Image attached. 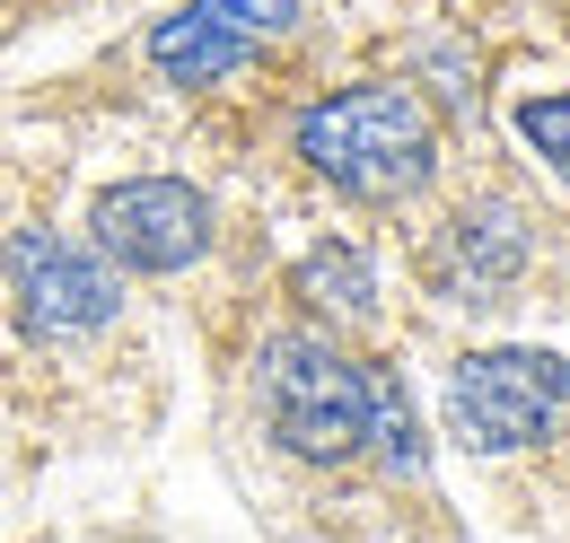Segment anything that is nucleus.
I'll list each match as a JSON object with an SVG mask.
<instances>
[{"label":"nucleus","mask_w":570,"mask_h":543,"mask_svg":"<svg viewBox=\"0 0 570 543\" xmlns=\"http://www.w3.org/2000/svg\"><path fill=\"white\" fill-rule=\"evenodd\" d=\"M289 158L360 210H404L422 203L448 167V140L430 115L422 79H352L316 106H298L289 124Z\"/></svg>","instance_id":"1"},{"label":"nucleus","mask_w":570,"mask_h":543,"mask_svg":"<svg viewBox=\"0 0 570 543\" xmlns=\"http://www.w3.org/2000/svg\"><path fill=\"white\" fill-rule=\"evenodd\" d=\"M246 395H255L264 438L298 465L334 474L368 447V368L343 351V334H316V325L264 334L246 359Z\"/></svg>","instance_id":"2"},{"label":"nucleus","mask_w":570,"mask_h":543,"mask_svg":"<svg viewBox=\"0 0 570 543\" xmlns=\"http://www.w3.org/2000/svg\"><path fill=\"white\" fill-rule=\"evenodd\" d=\"M439 421L474 465H518L544 456L570 430V359L535 351V342H492V351H456L448 386H439Z\"/></svg>","instance_id":"3"},{"label":"nucleus","mask_w":570,"mask_h":543,"mask_svg":"<svg viewBox=\"0 0 570 543\" xmlns=\"http://www.w3.org/2000/svg\"><path fill=\"white\" fill-rule=\"evenodd\" d=\"M544 264V219L518 203L509 185H483V194H456L422 228L413 246V272L439 307H465V316H492V307H518L527 280Z\"/></svg>","instance_id":"4"},{"label":"nucleus","mask_w":570,"mask_h":543,"mask_svg":"<svg viewBox=\"0 0 570 543\" xmlns=\"http://www.w3.org/2000/svg\"><path fill=\"white\" fill-rule=\"evenodd\" d=\"M88 255L115 280H185L219 255V203L185 176H124L88 203Z\"/></svg>","instance_id":"5"},{"label":"nucleus","mask_w":570,"mask_h":543,"mask_svg":"<svg viewBox=\"0 0 570 543\" xmlns=\"http://www.w3.org/2000/svg\"><path fill=\"white\" fill-rule=\"evenodd\" d=\"M9 307H18V334L36 351H97V342L124 325V280L88 255V237L62 228H18L9 237Z\"/></svg>","instance_id":"6"},{"label":"nucleus","mask_w":570,"mask_h":543,"mask_svg":"<svg viewBox=\"0 0 570 543\" xmlns=\"http://www.w3.org/2000/svg\"><path fill=\"white\" fill-rule=\"evenodd\" d=\"M307 27V0H185L141 36V62L158 88H219L255 53H273Z\"/></svg>","instance_id":"7"},{"label":"nucleus","mask_w":570,"mask_h":543,"mask_svg":"<svg viewBox=\"0 0 570 543\" xmlns=\"http://www.w3.org/2000/svg\"><path fill=\"white\" fill-rule=\"evenodd\" d=\"M289 298L316 334H368L377 325V255L352 237H316L289 264Z\"/></svg>","instance_id":"8"},{"label":"nucleus","mask_w":570,"mask_h":543,"mask_svg":"<svg viewBox=\"0 0 570 543\" xmlns=\"http://www.w3.org/2000/svg\"><path fill=\"white\" fill-rule=\"evenodd\" d=\"M509 132L544 158V176H562V185H570V79H562V88H527V97L509 106Z\"/></svg>","instance_id":"9"}]
</instances>
